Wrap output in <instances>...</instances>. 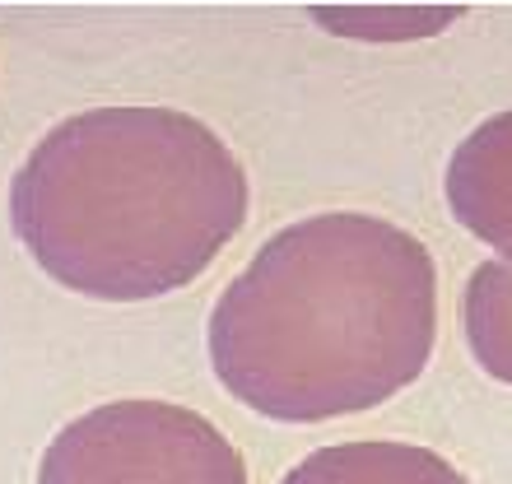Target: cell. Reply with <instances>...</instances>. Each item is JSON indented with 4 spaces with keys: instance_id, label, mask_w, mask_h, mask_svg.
<instances>
[{
    "instance_id": "1",
    "label": "cell",
    "mask_w": 512,
    "mask_h": 484,
    "mask_svg": "<svg viewBox=\"0 0 512 484\" xmlns=\"http://www.w3.org/2000/svg\"><path fill=\"white\" fill-rule=\"evenodd\" d=\"M215 377L284 424L364 415L429 368L438 270L410 229L359 210L298 219L210 312Z\"/></svg>"
},
{
    "instance_id": "2",
    "label": "cell",
    "mask_w": 512,
    "mask_h": 484,
    "mask_svg": "<svg viewBox=\"0 0 512 484\" xmlns=\"http://www.w3.org/2000/svg\"><path fill=\"white\" fill-rule=\"evenodd\" d=\"M10 219L56 284L145 303L201 280L247 219V173L177 108H94L38 140L10 182Z\"/></svg>"
},
{
    "instance_id": "3",
    "label": "cell",
    "mask_w": 512,
    "mask_h": 484,
    "mask_svg": "<svg viewBox=\"0 0 512 484\" xmlns=\"http://www.w3.org/2000/svg\"><path fill=\"white\" fill-rule=\"evenodd\" d=\"M38 484H247L243 452L173 401H112L70 419L42 452Z\"/></svg>"
},
{
    "instance_id": "4",
    "label": "cell",
    "mask_w": 512,
    "mask_h": 484,
    "mask_svg": "<svg viewBox=\"0 0 512 484\" xmlns=\"http://www.w3.org/2000/svg\"><path fill=\"white\" fill-rule=\"evenodd\" d=\"M447 205L512 266V112L480 121L447 163Z\"/></svg>"
},
{
    "instance_id": "5",
    "label": "cell",
    "mask_w": 512,
    "mask_h": 484,
    "mask_svg": "<svg viewBox=\"0 0 512 484\" xmlns=\"http://www.w3.org/2000/svg\"><path fill=\"white\" fill-rule=\"evenodd\" d=\"M280 484H471L447 457L419 443H336L294 466Z\"/></svg>"
},
{
    "instance_id": "6",
    "label": "cell",
    "mask_w": 512,
    "mask_h": 484,
    "mask_svg": "<svg viewBox=\"0 0 512 484\" xmlns=\"http://www.w3.org/2000/svg\"><path fill=\"white\" fill-rule=\"evenodd\" d=\"M461 326L475 363L489 377L512 382V266L480 261L461 294Z\"/></svg>"
}]
</instances>
